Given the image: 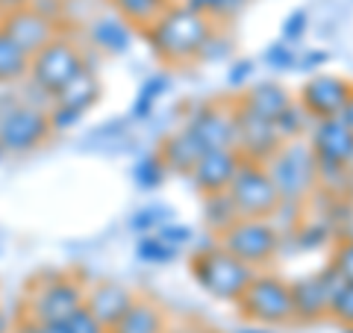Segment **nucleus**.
I'll return each mask as SVG.
<instances>
[{
    "mask_svg": "<svg viewBox=\"0 0 353 333\" xmlns=\"http://www.w3.org/2000/svg\"><path fill=\"white\" fill-rule=\"evenodd\" d=\"M218 24L212 18H206L194 9L183 3H171L141 30L150 44L153 57H157L165 68H183L201 59V50L206 39L212 36V30Z\"/></svg>",
    "mask_w": 353,
    "mask_h": 333,
    "instance_id": "f257e3e1",
    "label": "nucleus"
},
{
    "mask_svg": "<svg viewBox=\"0 0 353 333\" xmlns=\"http://www.w3.org/2000/svg\"><path fill=\"white\" fill-rule=\"evenodd\" d=\"M192 277L206 295L218 298V301L236 304L241 292L248 289V283L256 277V269L241 263L230 251H224L215 236L212 242L197 245L194 257H192Z\"/></svg>",
    "mask_w": 353,
    "mask_h": 333,
    "instance_id": "f03ea898",
    "label": "nucleus"
},
{
    "mask_svg": "<svg viewBox=\"0 0 353 333\" xmlns=\"http://www.w3.org/2000/svg\"><path fill=\"white\" fill-rule=\"evenodd\" d=\"M274 186L283 201H297L309 204L318 192V162L312 148L303 139L297 142H283L277 153L265 162Z\"/></svg>",
    "mask_w": 353,
    "mask_h": 333,
    "instance_id": "7ed1b4c3",
    "label": "nucleus"
},
{
    "mask_svg": "<svg viewBox=\"0 0 353 333\" xmlns=\"http://www.w3.org/2000/svg\"><path fill=\"white\" fill-rule=\"evenodd\" d=\"M236 307H239V316L250 321V325L283 327L294 321L292 283L280 274L256 272V277L248 283V289L236 301Z\"/></svg>",
    "mask_w": 353,
    "mask_h": 333,
    "instance_id": "20e7f679",
    "label": "nucleus"
},
{
    "mask_svg": "<svg viewBox=\"0 0 353 333\" xmlns=\"http://www.w3.org/2000/svg\"><path fill=\"white\" fill-rule=\"evenodd\" d=\"M218 245L262 272L277 260L283 248V233L271 218H236V225L218 236Z\"/></svg>",
    "mask_w": 353,
    "mask_h": 333,
    "instance_id": "39448f33",
    "label": "nucleus"
},
{
    "mask_svg": "<svg viewBox=\"0 0 353 333\" xmlns=\"http://www.w3.org/2000/svg\"><path fill=\"white\" fill-rule=\"evenodd\" d=\"M227 195L233 198L239 218H271L283 201L265 162H250V160H241Z\"/></svg>",
    "mask_w": 353,
    "mask_h": 333,
    "instance_id": "423d86ee",
    "label": "nucleus"
},
{
    "mask_svg": "<svg viewBox=\"0 0 353 333\" xmlns=\"http://www.w3.org/2000/svg\"><path fill=\"white\" fill-rule=\"evenodd\" d=\"M85 68V59H83V50L77 48L71 39L57 36L53 41H48L39 53L30 57V71L27 77L36 88H41L44 95H57L62 86H68L77 74Z\"/></svg>",
    "mask_w": 353,
    "mask_h": 333,
    "instance_id": "0eeeda50",
    "label": "nucleus"
},
{
    "mask_svg": "<svg viewBox=\"0 0 353 333\" xmlns=\"http://www.w3.org/2000/svg\"><path fill=\"white\" fill-rule=\"evenodd\" d=\"M85 304V286L71 274H50L48 280H32L27 298V318L65 321Z\"/></svg>",
    "mask_w": 353,
    "mask_h": 333,
    "instance_id": "6e6552de",
    "label": "nucleus"
},
{
    "mask_svg": "<svg viewBox=\"0 0 353 333\" xmlns=\"http://www.w3.org/2000/svg\"><path fill=\"white\" fill-rule=\"evenodd\" d=\"M48 109L18 104L0 113V148L3 153H30L50 139Z\"/></svg>",
    "mask_w": 353,
    "mask_h": 333,
    "instance_id": "1a4fd4ad",
    "label": "nucleus"
},
{
    "mask_svg": "<svg viewBox=\"0 0 353 333\" xmlns=\"http://www.w3.org/2000/svg\"><path fill=\"white\" fill-rule=\"evenodd\" d=\"M101 77L94 71H88V65L74 77L68 86H62L57 95H53V106L48 109L50 118V130L53 133H65L74 130L83 121V115L92 109L97 101H101Z\"/></svg>",
    "mask_w": 353,
    "mask_h": 333,
    "instance_id": "9d476101",
    "label": "nucleus"
},
{
    "mask_svg": "<svg viewBox=\"0 0 353 333\" xmlns=\"http://www.w3.org/2000/svg\"><path fill=\"white\" fill-rule=\"evenodd\" d=\"M353 95V80L345 74H309L306 83L297 92V104H301L303 113L318 121V118H339L345 104Z\"/></svg>",
    "mask_w": 353,
    "mask_h": 333,
    "instance_id": "9b49d317",
    "label": "nucleus"
},
{
    "mask_svg": "<svg viewBox=\"0 0 353 333\" xmlns=\"http://www.w3.org/2000/svg\"><path fill=\"white\" fill-rule=\"evenodd\" d=\"M341 274L333 265H324L321 272L297 277L292 283V307H294V321H303V325H315V321L327 318L330 313V298L339 289Z\"/></svg>",
    "mask_w": 353,
    "mask_h": 333,
    "instance_id": "f8f14e48",
    "label": "nucleus"
},
{
    "mask_svg": "<svg viewBox=\"0 0 353 333\" xmlns=\"http://www.w3.org/2000/svg\"><path fill=\"white\" fill-rule=\"evenodd\" d=\"M233 127H236L233 148L241 153V160L268 162L274 153H277V148L283 145L277 130H274V121L253 115L250 109H245L239 101H233Z\"/></svg>",
    "mask_w": 353,
    "mask_h": 333,
    "instance_id": "ddd939ff",
    "label": "nucleus"
},
{
    "mask_svg": "<svg viewBox=\"0 0 353 333\" xmlns=\"http://www.w3.org/2000/svg\"><path fill=\"white\" fill-rule=\"evenodd\" d=\"M0 27L18 41V48L24 53H39L44 44L53 41L59 36L57 18H50L44 9L39 6H15V9H3L0 15Z\"/></svg>",
    "mask_w": 353,
    "mask_h": 333,
    "instance_id": "4468645a",
    "label": "nucleus"
},
{
    "mask_svg": "<svg viewBox=\"0 0 353 333\" xmlns=\"http://www.w3.org/2000/svg\"><path fill=\"white\" fill-rule=\"evenodd\" d=\"M183 130L201 145V151L233 148L236 127H233V101L230 104H201L183 124Z\"/></svg>",
    "mask_w": 353,
    "mask_h": 333,
    "instance_id": "2eb2a0df",
    "label": "nucleus"
},
{
    "mask_svg": "<svg viewBox=\"0 0 353 333\" xmlns=\"http://www.w3.org/2000/svg\"><path fill=\"white\" fill-rule=\"evenodd\" d=\"M318 165H347L353 157V130L341 118H318L306 133Z\"/></svg>",
    "mask_w": 353,
    "mask_h": 333,
    "instance_id": "dca6fc26",
    "label": "nucleus"
},
{
    "mask_svg": "<svg viewBox=\"0 0 353 333\" xmlns=\"http://www.w3.org/2000/svg\"><path fill=\"white\" fill-rule=\"evenodd\" d=\"M239 165H241V153L236 148H215V151L201 153V160L194 162L189 177L197 189V195L227 192L239 171Z\"/></svg>",
    "mask_w": 353,
    "mask_h": 333,
    "instance_id": "f3484780",
    "label": "nucleus"
},
{
    "mask_svg": "<svg viewBox=\"0 0 353 333\" xmlns=\"http://www.w3.org/2000/svg\"><path fill=\"white\" fill-rule=\"evenodd\" d=\"M132 301H136V292H132L130 286L115 283V280H101V283H94V286L85 289V304L83 307L88 310V313H94L97 318H101V325L112 333L115 325L132 307Z\"/></svg>",
    "mask_w": 353,
    "mask_h": 333,
    "instance_id": "a211bd4d",
    "label": "nucleus"
},
{
    "mask_svg": "<svg viewBox=\"0 0 353 333\" xmlns=\"http://www.w3.org/2000/svg\"><path fill=\"white\" fill-rule=\"evenodd\" d=\"M88 39L101 53H109V57H124V53L132 48L136 41V27L130 24L127 18H121L118 12L112 15H97L88 27Z\"/></svg>",
    "mask_w": 353,
    "mask_h": 333,
    "instance_id": "6ab92c4d",
    "label": "nucleus"
},
{
    "mask_svg": "<svg viewBox=\"0 0 353 333\" xmlns=\"http://www.w3.org/2000/svg\"><path fill=\"white\" fill-rule=\"evenodd\" d=\"M236 101L245 106V109H250L253 115H259L265 121H274L285 106L294 101V97H292V92L283 83H277V80H262L256 86L245 88V95L236 97Z\"/></svg>",
    "mask_w": 353,
    "mask_h": 333,
    "instance_id": "aec40b11",
    "label": "nucleus"
},
{
    "mask_svg": "<svg viewBox=\"0 0 353 333\" xmlns=\"http://www.w3.org/2000/svg\"><path fill=\"white\" fill-rule=\"evenodd\" d=\"M168 316H165V310L150 301V298H139L132 301V307L124 313V318L115 325L112 333H165L168 330Z\"/></svg>",
    "mask_w": 353,
    "mask_h": 333,
    "instance_id": "412c9836",
    "label": "nucleus"
},
{
    "mask_svg": "<svg viewBox=\"0 0 353 333\" xmlns=\"http://www.w3.org/2000/svg\"><path fill=\"white\" fill-rule=\"evenodd\" d=\"M159 157L165 162V169L174 171V174H185L189 177V171L194 169V162L201 160V145L185 133L183 127L176 130V133H168V136L162 139V145H159Z\"/></svg>",
    "mask_w": 353,
    "mask_h": 333,
    "instance_id": "4be33fe9",
    "label": "nucleus"
},
{
    "mask_svg": "<svg viewBox=\"0 0 353 333\" xmlns=\"http://www.w3.org/2000/svg\"><path fill=\"white\" fill-rule=\"evenodd\" d=\"M171 86H174V77L168 71H153L148 80L141 83L136 101H132V106H130V118L132 121H148L153 115V109H157V104L171 92Z\"/></svg>",
    "mask_w": 353,
    "mask_h": 333,
    "instance_id": "5701e85b",
    "label": "nucleus"
},
{
    "mask_svg": "<svg viewBox=\"0 0 353 333\" xmlns=\"http://www.w3.org/2000/svg\"><path fill=\"white\" fill-rule=\"evenodd\" d=\"M203 198V227L209 236H221L224 230H230L236 225V204L233 198H230L227 192H215V195H201Z\"/></svg>",
    "mask_w": 353,
    "mask_h": 333,
    "instance_id": "b1692460",
    "label": "nucleus"
},
{
    "mask_svg": "<svg viewBox=\"0 0 353 333\" xmlns=\"http://www.w3.org/2000/svg\"><path fill=\"white\" fill-rule=\"evenodd\" d=\"M30 71V53L18 48V41L0 27V86L18 83Z\"/></svg>",
    "mask_w": 353,
    "mask_h": 333,
    "instance_id": "393cba45",
    "label": "nucleus"
},
{
    "mask_svg": "<svg viewBox=\"0 0 353 333\" xmlns=\"http://www.w3.org/2000/svg\"><path fill=\"white\" fill-rule=\"evenodd\" d=\"M168 169H165V162L159 153H145V157H139L136 162H132L130 169V177L132 183H136L141 192H153V189H159L165 180H168Z\"/></svg>",
    "mask_w": 353,
    "mask_h": 333,
    "instance_id": "a878e982",
    "label": "nucleus"
},
{
    "mask_svg": "<svg viewBox=\"0 0 353 333\" xmlns=\"http://www.w3.org/2000/svg\"><path fill=\"white\" fill-rule=\"evenodd\" d=\"M168 3L171 0H112L115 12L121 18H127L136 30H145Z\"/></svg>",
    "mask_w": 353,
    "mask_h": 333,
    "instance_id": "bb28decb",
    "label": "nucleus"
},
{
    "mask_svg": "<svg viewBox=\"0 0 353 333\" xmlns=\"http://www.w3.org/2000/svg\"><path fill=\"white\" fill-rule=\"evenodd\" d=\"M309 127H312V118H309L301 104L292 101L289 106L283 109V113L274 118V130H277L280 142H297V139H306Z\"/></svg>",
    "mask_w": 353,
    "mask_h": 333,
    "instance_id": "cd10ccee",
    "label": "nucleus"
},
{
    "mask_svg": "<svg viewBox=\"0 0 353 333\" xmlns=\"http://www.w3.org/2000/svg\"><path fill=\"white\" fill-rule=\"evenodd\" d=\"M180 254H183L180 248L168 245L157 233H145V236H139V242H136V257L148 265H171L174 260H180Z\"/></svg>",
    "mask_w": 353,
    "mask_h": 333,
    "instance_id": "c85d7f7f",
    "label": "nucleus"
},
{
    "mask_svg": "<svg viewBox=\"0 0 353 333\" xmlns=\"http://www.w3.org/2000/svg\"><path fill=\"white\" fill-rule=\"evenodd\" d=\"M168 221H174V209L168 204H148V207L136 209L127 225H130L132 233L145 236V233H157L162 225H168Z\"/></svg>",
    "mask_w": 353,
    "mask_h": 333,
    "instance_id": "c756f323",
    "label": "nucleus"
},
{
    "mask_svg": "<svg viewBox=\"0 0 353 333\" xmlns=\"http://www.w3.org/2000/svg\"><path fill=\"white\" fill-rule=\"evenodd\" d=\"M285 236H294V245L301 251H318L339 239V236H333V230H330V225H324V221H301V225L292 233H285Z\"/></svg>",
    "mask_w": 353,
    "mask_h": 333,
    "instance_id": "7c9ffc66",
    "label": "nucleus"
},
{
    "mask_svg": "<svg viewBox=\"0 0 353 333\" xmlns=\"http://www.w3.org/2000/svg\"><path fill=\"white\" fill-rule=\"evenodd\" d=\"M262 62L268 65L271 71H277V74H285V71H294L297 68V48L289 41H271L268 48L262 50Z\"/></svg>",
    "mask_w": 353,
    "mask_h": 333,
    "instance_id": "2f4dec72",
    "label": "nucleus"
},
{
    "mask_svg": "<svg viewBox=\"0 0 353 333\" xmlns=\"http://www.w3.org/2000/svg\"><path fill=\"white\" fill-rule=\"evenodd\" d=\"M327 318H333L336 325H353V283L350 280H341L339 289L330 298V313Z\"/></svg>",
    "mask_w": 353,
    "mask_h": 333,
    "instance_id": "473e14b6",
    "label": "nucleus"
},
{
    "mask_svg": "<svg viewBox=\"0 0 353 333\" xmlns=\"http://www.w3.org/2000/svg\"><path fill=\"white\" fill-rule=\"evenodd\" d=\"M330 265L341 274V280H350L353 283V239L339 236L333 254H330Z\"/></svg>",
    "mask_w": 353,
    "mask_h": 333,
    "instance_id": "72a5a7b5",
    "label": "nucleus"
},
{
    "mask_svg": "<svg viewBox=\"0 0 353 333\" xmlns=\"http://www.w3.org/2000/svg\"><path fill=\"white\" fill-rule=\"evenodd\" d=\"M230 50H233V39L224 36V32L215 27L212 36L206 39L203 50H201V59H197V62H224L230 57Z\"/></svg>",
    "mask_w": 353,
    "mask_h": 333,
    "instance_id": "f704fd0d",
    "label": "nucleus"
},
{
    "mask_svg": "<svg viewBox=\"0 0 353 333\" xmlns=\"http://www.w3.org/2000/svg\"><path fill=\"white\" fill-rule=\"evenodd\" d=\"M306 32H309V12H306V9H294V12L285 15L283 30H280V39H283V41L301 44Z\"/></svg>",
    "mask_w": 353,
    "mask_h": 333,
    "instance_id": "c9c22d12",
    "label": "nucleus"
},
{
    "mask_svg": "<svg viewBox=\"0 0 353 333\" xmlns=\"http://www.w3.org/2000/svg\"><path fill=\"white\" fill-rule=\"evenodd\" d=\"M253 74H256V62H253V59H236V62H230V68H227V86L233 88V92H245L248 83L253 80Z\"/></svg>",
    "mask_w": 353,
    "mask_h": 333,
    "instance_id": "e433bc0d",
    "label": "nucleus"
},
{
    "mask_svg": "<svg viewBox=\"0 0 353 333\" xmlns=\"http://www.w3.org/2000/svg\"><path fill=\"white\" fill-rule=\"evenodd\" d=\"M65 327H68V333H109L101 318H97L94 313H88L85 307H80L77 313H71L68 318H65Z\"/></svg>",
    "mask_w": 353,
    "mask_h": 333,
    "instance_id": "4c0bfd02",
    "label": "nucleus"
},
{
    "mask_svg": "<svg viewBox=\"0 0 353 333\" xmlns=\"http://www.w3.org/2000/svg\"><path fill=\"white\" fill-rule=\"evenodd\" d=\"M157 236H162L168 245L183 251L185 245H192V242H194V230L189 225H180V221H168V225H162L157 230Z\"/></svg>",
    "mask_w": 353,
    "mask_h": 333,
    "instance_id": "58836bf2",
    "label": "nucleus"
},
{
    "mask_svg": "<svg viewBox=\"0 0 353 333\" xmlns=\"http://www.w3.org/2000/svg\"><path fill=\"white\" fill-rule=\"evenodd\" d=\"M327 62H330V53L321 50V48H312V50H306V53H297V71H303V74H318Z\"/></svg>",
    "mask_w": 353,
    "mask_h": 333,
    "instance_id": "ea45409f",
    "label": "nucleus"
},
{
    "mask_svg": "<svg viewBox=\"0 0 353 333\" xmlns=\"http://www.w3.org/2000/svg\"><path fill=\"white\" fill-rule=\"evenodd\" d=\"M180 3L194 9V12L206 15V18H212L215 24H218V18H221V0H180Z\"/></svg>",
    "mask_w": 353,
    "mask_h": 333,
    "instance_id": "a19ab883",
    "label": "nucleus"
},
{
    "mask_svg": "<svg viewBox=\"0 0 353 333\" xmlns=\"http://www.w3.org/2000/svg\"><path fill=\"white\" fill-rule=\"evenodd\" d=\"M248 3H253V0H221V18L218 21H233L236 15L245 12Z\"/></svg>",
    "mask_w": 353,
    "mask_h": 333,
    "instance_id": "79ce46f5",
    "label": "nucleus"
},
{
    "mask_svg": "<svg viewBox=\"0 0 353 333\" xmlns=\"http://www.w3.org/2000/svg\"><path fill=\"white\" fill-rule=\"evenodd\" d=\"M36 333H68V327H65V321H41V325L36 321Z\"/></svg>",
    "mask_w": 353,
    "mask_h": 333,
    "instance_id": "37998d69",
    "label": "nucleus"
},
{
    "mask_svg": "<svg viewBox=\"0 0 353 333\" xmlns=\"http://www.w3.org/2000/svg\"><path fill=\"white\" fill-rule=\"evenodd\" d=\"M165 333H206V330L197 327V325H168Z\"/></svg>",
    "mask_w": 353,
    "mask_h": 333,
    "instance_id": "c03bdc74",
    "label": "nucleus"
},
{
    "mask_svg": "<svg viewBox=\"0 0 353 333\" xmlns=\"http://www.w3.org/2000/svg\"><path fill=\"white\" fill-rule=\"evenodd\" d=\"M341 121H345V124L353 130V95H350V101L345 104V109H341V115H339Z\"/></svg>",
    "mask_w": 353,
    "mask_h": 333,
    "instance_id": "a18cd8bd",
    "label": "nucleus"
},
{
    "mask_svg": "<svg viewBox=\"0 0 353 333\" xmlns=\"http://www.w3.org/2000/svg\"><path fill=\"white\" fill-rule=\"evenodd\" d=\"M236 333H274V327H265V325H250V321H248V325H245V327H239Z\"/></svg>",
    "mask_w": 353,
    "mask_h": 333,
    "instance_id": "49530a36",
    "label": "nucleus"
},
{
    "mask_svg": "<svg viewBox=\"0 0 353 333\" xmlns=\"http://www.w3.org/2000/svg\"><path fill=\"white\" fill-rule=\"evenodd\" d=\"M9 333H36V321H30V318H24L21 325H15Z\"/></svg>",
    "mask_w": 353,
    "mask_h": 333,
    "instance_id": "de8ad7c7",
    "label": "nucleus"
},
{
    "mask_svg": "<svg viewBox=\"0 0 353 333\" xmlns=\"http://www.w3.org/2000/svg\"><path fill=\"white\" fill-rule=\"evenodd\" d=\"M345 198L353 204V157L347 160V192H345Z\"/></svg>",
    "mask_w": 353,
    "mask_h": 333,
    "instance_id": "09e8293b",
    "label": "nucleus"
},
{
    "mask_svg": "<svg viewBox=\"0 0 353 333\" xmlns=\"http://www.w3.org/2000/svg\"><path fill=\"white\" fill-rule=\"evenodd\" d=\"M39 3V0H0V6L3 9H15V6H32Z\"/></svg>",
    "mask_w": 353,
    "mask_h": 333,
    "instance_id": "8fccbe9b",
    "label": "nucleus"
},
{
    "mask_svg": "<svg viewBox=\"0 0 353 333\" xmlns=\"http://www.w3.org/2000/svg\"><path fill=\"white\" fill-rule=\"evenodd\" d=\"M9 330H12V327H9V316L0 310V333H9Z\"/></svg>",
    "mask_w": 353,
    "mask_h": 333,
    "instance_id": "3c124183",
    "label": "nucleus"
},
{
    "mask_svg": "<svg viewBox=\"0 0 353 333\" xmlns=\"http://www.w3.org/2000/svg\"><path fill=\"white\" fill-rule=\"evenodd\" d=\"M341 236H345V239H353V225H350V227H345V233H341Z\"/></svg>",
    "mask_w": 353,
    "mask_h": 333,
    "instance_id": "603ef678",
    "label": "nucleus"
},
{
    "mask_svg": "<svg viewBox=\"0 0 353 333\" xmlns=\"http://www.w3.org/2000/svg\"><path fill=\"white\" fill-rule=\"evenodd\" d=\"M339 333H353V325H345V327H341Z\"/></svg>",
    "mask_w": 353,
    "mask_h": 333,
    "instance_id": "864d4df0",
    "label": "nucleus"
},
{
    "mask_svg": "<svg viewBox=\"0 0 353 333\" xmlns=\"http://www.w3.org/2000/svg\"><path fill=\"white\" fill-rule=\"evenodd\" d=\"M0 157H3V148H0Z\"/></svg>",
    "mask_w": 353,
    "mask_h": 333,
    "instance_id": "5fc2aeb1",
    "label": "nucleus"
}]
</instances>
